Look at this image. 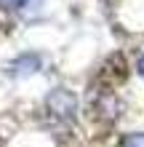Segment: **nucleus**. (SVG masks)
Wrapping results in <instances>:
<instances>
[{"instance_id": "nucleus-2", "label": "nucleus", "mask_w": 144, "mask_h": 147, "mask_svg": "<svg viewBox=\"0 0 144 147\" xmlns=\"http://www.w3.org/2000/svg\"><path fill=\"white\" fill-rule=\"evenodd\" d=\"M27 0H0V8H21Z\"/></svg>"}, {"instance_id": "nucleus-1", "label": "nucleus", "mask_w": 144, "mask_h": 147, "mask_svg": "<svg viewBox=\"0 0 144 147\" xmlns=\"http://www.w3.org/2000/svg\"><path fill=\"white\" fill-rule=\"evenodd\" d=\"M120 147H144V134H128V136H123Z\"/></svg>"}, {"instance_id": "nucleus-3", "label": "nucleus", "mask_w": 144, "mask_h": 147, "mask_svg": "<svg viewBox=\"0 0 144 147\" xmlns=\"http://www.w3.org/2000/svg\"><path fill=\"white\" fill-rule=\"evenodd\" d=\"M136 67H139V75H141V78H144V56H141V59H139V64H136Z\"/></svg>"}]
</instances>
